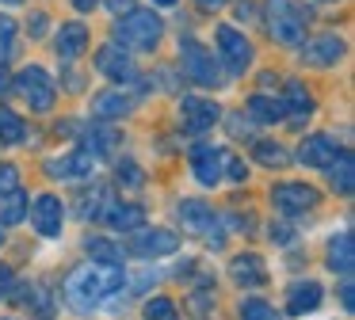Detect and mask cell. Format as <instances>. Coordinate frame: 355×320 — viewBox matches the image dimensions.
I'll use <instances>...</instances> for the list:
<instances>
[{
  "label": "cell",
  "mask_w": 355,
  "mask_h": 320,
  "mask_svg": "<svg viewBox=\"0 0 355 320\" xmlns=\"http://www.w3.org/2000/svg\"><path fill=\"white\" fill-rule=\"evenodd\" d=\"M286 96H283V107L291 114H286V122H294V126H298L302 118H309V114H313V96H309L306 91V84L302 80H286Z\"/></svg>",
  "instance_id": "44dd1931"
},
{
  "label": "cell",
  "mask_w": 355,
  "mask_h": 320,
  "mask_svg": "<svg viewBox=\"0 0 355 320\" xmlns=\"http://www.w3.org/2000/svg\"><path fill=\"white\" fill-rule=\"evenodd\" d=\"M115 130H107V126H92V130H85V152L88 157H107L111 149H115Z\"/></svg>",
  "instance_id": "83f0119b"
},
{
  "label": "cell",
  "mask_w": 355,
  "mask_h": 320,
  "mask_svg": "<svg viewBox=\"0 0 355 320\" xmlns=\"http://www.w3.org/2000/svg\"><path fill=\"white\" fill-rule=\"evenodd\" d=\"M241 320H283L275 312V305L260 301V297H248L245 305H241Z\"/></svg>",
  "instance_id": "836d02e7"
},
{
  "label": "cell",
  "mask_w": 355,
  "mask_h": 320,
  "mask_svg": "<svg viewBox=\"0 0 355 320\" xmlns=\"http://www.w3.org/2000/svg\"><path fill=\"white\" fill-rule=\"evenodd\" d=\"M271 202H275L279 213H309L317 210V202H321V190L309 187V183H275L271 187Z\"/></svg>",
  "instance_id": "9c48e42d"
},
{
  "label": "cell",
  "mask_w": 355,
  "mask_h": 320,
  "mask_svg": "<svg viewBox=\"0 0 355 320\" xmlns=\"http://www.w3.org/2000/svg\"><path fill=\"white\" fill-rule=\"evenodd\" d=\"M130 256H138V259H161V256H172V251L180 248V236L176 233H168V229H134V236H130Z\"/></svg>",
  "instance_id": "30bf717a"
},
{
  "label": "cell",
  "mask_w": 355,
  "mask_h": 320,
  "mask_svg": "<svg viewBox=\"0 0 355 320\" xmlns=\"http://www.w3.org/2000/svg\"><path fill=\"white\" fill-rule=\"evenodd\" d=\"M222 175H230L233 183H245V179H248L245 160H241V157H233V152H225V168H222Z\"/></svg>",
  "instance_id": "8d00e7d4"
},
{
  "label": "cell",
  "mask_w": 355,
  "mask_h": 320,
  "mask_svg": "<svg viewBox=\"0 0 355 320\" xmlns=\"http://www.w3.org/2000/svg\"><path fill=\"white\" fill-rule=\"evenodd\" d=\"M180 69H184V76L195 80L199 88H222V84H230L222 76V69H218V57L202 42H195V38H184V42H180Z\"/></svg>",
  "instance_id": "277c9868"
},
{
  "label": "cell",
  "mask_w": 355,
  "mask_h": 320,
  "mask_svg": "<svg viewBox=\"0 0 355 320\" xmlns=\"http://www.w3.org/2000/svg\"><path fill=\"white\" fill-rule=\"evenodd\" d=\"M214 42H218V53H222V61L230 65V76H241L248 65H252V42H248L241 30H233L230 23H218Z\"/></svg>",
  "instance_id": "ba28073f"
},
{
  "label": "cell",
  "mask_w": 355,
  "mask_h": 320,
  "mask_svg": "<svg viewBox=\"0 0 355 320\" xmlns=\"http://www.w3.org/2000/svg\"><path fill=\"white\" fill-rule=\"evenodd\" d=\"M218 118H222V107H218L214 99H202V96H184L180 99V122H184V130H191V134L214 130Z\"/></svg>",
  "instance_id": "8fae6325"
},
{
  "label": "cell",
  "mask_w": 355,
  "mask_h": 320,
  "mask_svg": "<svg viewBox=\"0 0 355 320\" xmlns=\"http://www.w3.org/2000/svg\"><path fill=\"white\" fill-rule=\"evenodd\" d=\"M153 4H164V8H168V4H176V0H153Z\"/></svg>",
  "instance_id": "7dc6e473"
},
{
  "label": "cell",
  "mask_w": 355,
  "mask_h": 320,
  "mask_svg": "<svg viewBox=\"0 0 355 320\" xmlns=\"http://www.w3.org/2000/svg\"><path fill=\"white\" fill-rule=\"evenodd\" d=\"M195 4H199V8H202V12H218V8H222V4H225V0H195Z\"/></svg>",
  "instance_id": "ee69618b"
},
{
  "label": "cell",
  "mask_w": 355,
  "mask_h": 320,
  "mask_svg": "<svg viewBox=\"0 0 355 320\" xmlns=\"http://www.w3.org/2000/svg\"><path fill=\"white\" fill-rule=\"evenodd\" d=\"M141 96H146V88H141L138 80L119 84V88H111V91H100V96H92V118H126V114L138 107Z\"/></svg>",
  "instance_id": "52a82bcc"
},
{
  "label": "cell",
  "mask_w": 355,
  "mask_h": 320,
  "mask_svg": "<svg viewBox=\"0 0 355 320\" xmlns=\"http://www.w3.org/2000/svg\"><path fill=\"white\" fill-rule=\"evenodd\" d=\"M96 69H100L103 76H111V80H119V84L138 80V65H134V57L126 50H119V46H103V50L96 53Z\"/></svg>",
  "instance_id": "2e32d148"
},
{
  "label": "cell",
  "mask_w": 355,
  "mask_h": 320,
  "mask_svg": "<svg viewBox=\"0 0 355 320\" xmlns=\"http://www.w3.org/2000/svg\"><path fill=\"white\" fill-rule=\"evenodd\" d=\"M126 282L123 267L115 263H85L77 271H69L65 278V305L73 312H92L107 301V294H115Z\"/></svg>",
  "instance_id": "6da1fadb"
},
{
  "label": "cell",
  "mask_w": 355,
  "mask_h": 320,
  "mask_svg": "<svg viewBox=\"0 0 355 320\" xmlns=\"http://www.w3.org/2000/svg\"><path fill=\"white\" fill-rule=\"evenodd\" d=\"M103 217H107V225L115 229V233H134V229L146 225V210L134 202H115L111 210H103Z\"/></svg>",
  "instance_id": "7402d4cb"
},
{
  "label": "cell",
  "mask_w": 355,
  "mask_h": 320,
  "mask_svg": "<svg viewBox=\"0 0 355 320\" xmlns=\"http://www.w3.org/2000/svg\"><path fill=\"white\" fill-rule=\"evenodd\" d=\"M16 57V19L0 15V65Z\"/></svg>",
  "instance_id": "1f68e13d"
},
{
  "label": "cell",
  "mask_w": 355,
  "mask_h": 320,
  "mask_svg": "<svg viewBox=\"0 0 355 320\" xmlns=\"http://www.w3.org/2000/svg\"><path fill=\"white\" fill-rule=\"evenodd\" d=\"M298 50H302V61H306L309 69H329L347 53V42L336 35H317V38H309V42H298Z\"/></svg>",
  "instance_id": "4fadbf2b"
},
{
  "label": "cell",
  "mask_w": 355,
  "mask_h": 320,
  "mask_svg": "<svg viewBox=\"0 0 355 320\" xmlns=\"http://www.w3.org/2000/svg\"><path fill=\"white\" fill-rule=\"evenodd\" d=\"M340 301H344V309H352V305H355V297H352V282H344V286H340Z\"/></svg>",
  "instance_id": "7bdbcfd3"
},
{
  "label": "cell",
  "mask_w": 355,
  "mask_h": 320,
  "mask_svg": "<svg viewBox=\"0 0 355 320\" xmlns=\"http://www.w3.org/2000/svg\"><path fill=\"white\" fill-rule=\"evenodd\" d=\"M77 213H80V217H92V221H100L103 217V210H107V202H111V190L107 187H92V190H85V195H80L77 198Z\"/></svg>",
  "instance_id": "4316f807"
},
{
  "label": "cell",
  "mask_w": 355,
  "mask_h": 320,
  "mask_svg": "<svg viewBox=\"0 0 355 320\" xmlns=\"http://www.w3.org/2000/svg\"><path fill=\"white\" fill-rule=\"evenodd\" d=\"M146 320H180V312L168 297H153V301H146Z\"/></svg>",
  "instance_id": "e575fe53"
},
{
  "label": "cell",
  "mask_w": 355,
  "mask_h": 320,
  "mask_svg": "<svg viewBox=\"0 0 355 320\" xmlns=\"http://www.w3.org/2000/svg\"><path fill=\"white\" fill-rule=\"evenodd\" d=\"M4 4H24V0H4Z\"/></svg>",
  "instance_id": "c3c4849f"
},
{
  "label": "cell",
  "mask_w": 355,
  "mask_h": 320,
  "mask_svg": "<svg viewBox=\"0 0 355 320\" xmlns=\"http://www.w3.org/2000/svg\"><path fill=\"white\" fill-rule=\"evenodd\" d=\"M46 35V12H35L31 15V38H42Z\"/></svg>",
  "instance_id": "60d3db41"
},
{
  "label": "cell",
  "mask_w": 355,
  "mask_h": 320,
  "mask_svg": "<svg viewBox=\"0 0 355 320\" xmlns=\"http://www.w3.org/2000/svg\"><path fill=\"white\" fill-rule=\"evenodd\" d=\"M4 96H8V69L0 65V99H4Z\"/></svg>",
  "instance_id": "bcb514c9"
},
{
  "label": "cell",
  "mask_w": 355,
  "mask_h": 320,
  "mask_svg": "<svg viewBox=\"0 0 355 320\" xmlns=\"http://www.w3.org/2000/svg\"><path fill=\"white\" fill-rule=\"evenodd\" d=\"M161 30H164L161 15L157 12H134V8L115 23V38L123 42V50H130V53L153 50V46L161 42Z\"/></svg>",
  "instance_id": "3957f363"
},
{
  "label": "cell",
  "mask_w": 355,
  "mask_h": 320,
  "mask_svg": "<svg viewBox=\"0 0 355 320\" xmlns=\"http://www.w3.org/2000/svg\"><path fill=\"white\" fill-rule=\"evenodd\" d=\"M263 12H268V30L275 42H283V46L306 42V27L313 19L306 4H298V0H268Z\"/></svg>",
  "instance_id": "7a4b0ae2"
},
{
  "label": "cell",
  "mask_w": 355,
  "mask_h": 320,
  "mask_svg": "<svg viewBox=\"0 0 355 320\" xmlns=\"http://www.w3.org/2000/svg\"><path fill=\"white\" fill-rule=\"evenodd\" d=\"M12 286H16V274H12V267L0 263V297H12Z\"/></svg>",
  "instance_id": "f35d334b"
},
{
  "label": "cell",
  "mask_w": 355,
  "mask_h": 320,
  "mask_svg": "<svg viewBox=\"0 0 355 320\" xmlns=\"http://www.w3.org/2000/svg\"><path fill=\"white\" fill-rule=\"evenodd\" d=\"M187 160H191V172H195V179H199L202 187H214V183H222L225 149H214L210 141H199V145H191Z\"/></svg>",
  "instance_id": "7c38bea8"
},
{
  "label": "cell",
  "mask_w": 355,
  "mask_h": 320,
  "mask_svg": "<svg viewBox=\"0 0 355 320\" xmlns=\"http://www.w3.org/2000/svg\"><path fill=\"white\" fill-rule=\"evenodd\" d=\"M230 278L237 282V286H245V290H260L263 282H268V267H263V259L260 256H237L230 263Z\"/></svg>",
  "instance_id": "d6986e66"
},
{
  "label": "cell",
  "mask_w": 355,
  "mask_h": 320,
  "mask_svg": "<svg viewBox=\"0 0 355 320\" xmlns=\"http://www.w3.org/2000/svg\"><path fill=\"white\" fill-rule=\"evenodd\" d=\"M12 187H19V168L16 164H0V195L12 190Z\"/></svg>",
  "instance_id": "74e56055"
},
{
  "label": "cell",
  "mask_w": 355,
  "mask_h": 320,
  "mask_svg": "<svg viewBox=\"0 0 355 320\" xmlns=\"http://www.w3.org/2000/svg\"><path fill=\"white\" fill-rule=\"evenodd\" d=\"M352 267H355V236L352 233H336L329 240V271L352 274Z\"/></svg>",
  "instance_id": "603a6c76"
},
{
  "label": "cell",
  "mask_w": 355,
  "mask_h": 320,
  "mask_svg": "<svg viewBox=\"0 0 355 320\" xmlns=\"http://www.w3.org/2000/svg\"><path fill=\"white\" fill-rule=\"evenodd\" d=\"M271 240H275V244H291L294 240V229H286V225H271Z\"/></svg>",
  "instance_id": "ab89813d"
},
{
  "label": "cell",
  "mask_w": 355,
  "mask_h": 320,
  "mask_svg": "<svg viewBox=\"0 0 355 320\" xmlns=\"http://www.w3.org/2000/svg\"><path fill=\"white\" fill-rule=\"evenodd\" d=\"M248 118L252 122H286V107H283V99L252 96L248 99Z\"/></svg>",
  "instance_id": "d4e9b609"
},
{
  "label": "cell",
  "mask_w": 355,
  "mask_h": 320,
  "mask_svg": "<svg viewBox=\"0 0 355 320\" xmlns=\"http://www.w3.org/2000/svg\"><path fill=\"white\" fill-rule=\"evenodd\" d=\"M16 91L24 96V103L39 114L50 111V107H54V96H58L54 80H50V73L42 65H27L24 73L16 76Z\"/></svg>",
  "instance_id": "8992f818"
},
{
  "label": "cell",
  "mask_w": 355,
  "mask_h": 320,
  "mask_svg": "<svg viewBox=\"0 0 355 320\" xmlns=\"http://www.w3.org/2000/svg\"><path fill=\"white\" fill-rule=\"evenodd\" d=\"M0 244H4V225H0Z\"/></svg>",
  "instance_id": "681fc988"
},
{
  "label": "cell",
  "mask_w": 355,
  "mask_h": 320,
  "mask_svg": "<svg viewBox=\"0 0 355 320\" xmlns=\"http://www.w3.org/2000/svg\"><path fill=\"white\" fill-rule=\"evenodd\" d=\"M321 297H324V290L317 286L313 278L294 282L291 294H286V312H291V317H306V312H313L317 305H321Z\"/></svg>",
  "instance_id": "ffe728a7"
},
{
  "label": "cell",
  "mask_w": 355,
  "mask_h": 320,
  "mask_svg": "<svg viewBox=\"0 0 355 320\" xmlns=\"http://www.w3.org/2000/svg\"><path fill=\"white\" fill-rule=\"evenodd\" d=\"M176 217H180V225H184L187 236H202L210 248H222L225 244L222 217H218L207 202H199V198H184V202L176 206Z\"/></svg>",
  "instance_id": "5b68a950"
},
{
  "label": "cell",
  "mask_w": 355,
  "mask_h": 320,
  "mask_svg": "<svg viewBox=\"0 0 355 320\" xmlns=\"http://www.w3.org/2000/svg\"><path fill=\"white\" fill-rule=\"evenodd\" d=\"M119 183H123V187H141L146 175H141V168L134 164V160H123V164H119Z\"/></svg>",
  "instance_id": "d590c367"
},
{
  "label": "cell",
  "mask_w": 355,
  "mask_h": 320,
  "mask_svg": "<svg viewBox=\"0 0 355 320\" xmlns=\"http://www.w3.org/2000/svg\"><path fill=\"white\" fill-rule=\"evenodd\" d=\"M62 221H65V206L58 195H39L31 202V225L39 236H46V240L62 236Z\"/></svg>",
  "instance_id": "5bb4252c"
},
{
  "label": "cell",
  "mask_w": 355,
  "mask_h": 320,
  "mask_svg": "<svg viewBox=\"0 0 355 320\" xmlns=\"http://www.w3.org/2000/svg\"><path fill=\"white\" fill-rule=\"evenodd\" d=\"M12 290H16V286H12ZM16 294H24V297H19V301H24L27 309H35V312H39L42 320H46L50 312H54V305H50V294H46V290H42V286H19Z\"/></svg>",
  "instance_id": "4dcf8cb0"
},
{
  "label": "cell",
  "mask_w": 355,
  "mask_h": 320,
  "mask_svg": "<svg viewBox=\"0 0 355 320\" xmlns=\"http://www.w3.org/2000/svg\"><path fill=\"white\" fill-rule=\"evenodd\" d=\"M24 141H27V126H24V118L0 107V145H24Z\"/></svg>",
  "instance_id": "f546056e"
},
{
  "label": "cell",
  "mask_w": 355,
  "mask_h": 320,
  "mask_svg": "<svg viewBox=\"0 0 355 320\" xmlns=\"http://www.w3.org/2000/svg\"><path fill=\"white\" fill-rule=\"evenodd\" d=\"M92 168H96V157H88L85 149H73V152H65V157L46 160V172L54 175V179H62V183L88 179V175H92Z\"/></svg>",
  "instance_id": "9a60e30c"
},
{
  "label": "cell",
  "mask_w": 355,
  "mask_h": 320,
  "mask_svg": "<svg viewBox=\"0 0 355 320\" xmlns=\"http://www.w3.org/2000/svg\"><path fill=\"white\" fill-rule=\"evenodd\" d=\"M88 256H92V263H115L123 267V248L119 244H111L107 236H88Z\"/></svg>",
  "instance_id": "f1b7e54d"
},
{
  "label": "cell",
  "mask_w": 355,
  "mask_h": 320,
  "mask_svg": "<svg viewBox=\"0 0 355 320\" xmlns=\"http://www.w3.org/2000/svg\"><path fill=\"white\" fill-rule=\"evenodd\" d=\"M329 179H332V190L336 195H352V187H355V160H352V152H336L332 157V164H329Z\"/></svg>",
  "instance_id": "cb8c5ba5"
},
{
  "label": "cell",
  "mask_w": 355,
  "mask_h": 320,
  "mask_svg": "<svg viewBox=\"0 0 355 320\" xmlns=\"http://www.w3.org/2000/svg\"><path fill=\"white\" fill-rule=\"evenodd\" d=\"M107 8L115 15H123V12H130V8H134V0H107Z\"/></svg>",
  "instance_id": "b9f144b4"
},
{
  "label": "cell",
  "mask_w": 355,
  "mask_h": 320,
  "mask_svg": "<svg viewBox=\"0 0 355 320\" xmlns=\"http://www.w3.org/2000/svg\"><path fill=\"white\" fill-rule=\"evenodd\" d=\"M256 160L268 164V168H283L291 157H286V149L279 141H256Z\"/></svg>",
  "instance_id": "d6a6232c"
},
{
  "label": "cell",
  "mask_w": 355,
  "mask_h": 320,
  "mask_svg": "<svg viewBox=\"0 0 355 320\" xmlns=\"http://www.w3.org/2000/svg\"><path fill=\"white\" fill-rule=\"evenodd\" d=\"M54 46H58V57L69 65V61H77L80 53L88 50V27L80 19H73V23H62V30H58V38H54Z\"/></svg>",
  "instance_id": "e0dca14e"
},
{
  "label": "cell",
  "mask_w": 355,
  "mask_h": 320,
  "mask_svg": "<svg viewBox=\"0 0 355 320\" xmlns=\"http://www.w3.org/2000/svg\"><path fill=\"white\" fill-rule=\"evenodd\" d=\"M27 217V195L19 187L4 190L0 195V225H16V221Z\"/></svg>",
  "instance_id": "484cf974"
},
{
  "label": "cell",
  "mask_w": 355,
  "mask_h": 320,
  "mask_svg": "<svg viewBox=\"0 0 355 320\" xmlns=\"http://www.w3.org/2000/svg\"><path fill=\"white\" fill-rule=\"evenodd\" d=\"M336 152H340V145L332 141L329 134H309L306 141L298 145V160H302L306 168H329Z\"/></svg>",
  "instance_id": "ac0fdd59"
},
{
  "label": "cell",
  "mask_w": 355,
  "mask_h": 320,
  "mask_svg": "<svg viewBox=\"0 0 355 320\" xmlns=\"http://www.w3.org/2000/svg\"><path fill=\"white\" fill-rule=\"evenodd\" d=\"M96 4H100V0H73V8H77V12H92Z\"/></svg>",
  "instance_id": "f6af8a7d"
}]
</instances>
